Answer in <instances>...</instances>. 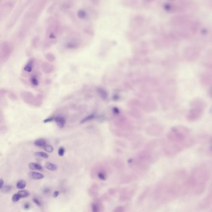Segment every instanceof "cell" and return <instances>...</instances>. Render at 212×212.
<instances>
[{"label": "cell", "instance_id": "1", "mask_svg": "<svg viewBox=\"0 0 212 212\" xmlns=\"http://www.w3.org/2000/svg\"><path fill=\"white\" fill-rule=\"evenodd\" d=\"M13 51L11 44L8 42H3L0 45V63L6 61Z\"/></svg>", "mask_w": 212, "mask_h": 212}, {"label": "cell", "instance_id": "2", "mask_svg": "<svg viewBox=\"0 0 212 212\" xmlns=\"http://www.w3.org/2000/svg\"><path fill=\"white\" fill-rule=\"evenodd\" d=\"M203 108L193 107L189 111L187 116V118L189 121H195L201 117L202 115Z\"/></svg>", "mask_w": 212, "mask_h": 212}, {"label": "cell", "instance_id": "3", "mask_svg": "<svg viewBox=\"0 0 212 212\" xmlns=\"http://www.w3.org/2000/svg\"><path fill=\"white\" fill-rule=\"evenodd\" d=\"M29 1H28L25 2L23 4L20 5L18 7V8L16 9L14 13H13V15L11 17V19H10V22L8 25V28H10L12 27V26L13 25H14V24H15V23L16 22V21L17 20L18 18L19 17V15H20L23 10L24 9L26 6L28 5V2Z\"/></svg>", "mask_w": 212, "mask_h": 212}, {"label": "cell", "instance_id": "4", "mask_svg": "<svg viewBox=\"0 0 212 212\" xmlns=\"http://www.w3.org/2000/svg\"><path fill=\"white\" fill-rule=\"evenodd\" d=\"M14 1H5L3 3L0 4V11L3 10V11H0V19L5 16H6V14H8L10 12V10L13 8L15 5Z\"/></svg>", "mask_w": 212, "mask_h": 212}, {"label": "cell", "instance_id": "5", "mask_svg": "<svg viewBox=\"0 0 212 212\" xmlns=\"http://www.w3.org/2000/svg\"><path fill=\"white\" fill-rule=\"evenodd\" d=\"M191 105L192 107H199L204 109L206 107V103L201 99H195L191 102Z\"/></svg>", "mask_w": 212, "mask_h": 212}, {"label": "cell", "instance_id": "6", "mask_svg": "<svg viewBox=\"0 0 212 212\" xmlns=\"http://www.w3.org/2000/svg\"><path fill=\"white\" fill-rule=\"evenodd\" d=\"M42 71L46 73H50L53 70V66L47 62L42 63Z\"/></svg>", "mask_w": 212, "mask_h": 212}, {"label": "cell", "instance_id": "7", "mask_svg": "<svg viewBox=\"0 0 212 212\" xmlns=\"http://www.w3.org/2000/svg\"><path fill=\"white\" fill-rule=\"evenodd\" d=\"M79 47V43H78V40H71L70 41H68L66 44V47L67 49H76L78 48Z\"/></svg>", "mask_w": 212, "mask_h": 212}, {"label": "cell", "instance_id": "8", "mask_svg": "<svg viewBox=\"0 0 212 212\" xmlns=\"http://www.w3.org/2000/svg\"><path fill=\"white\" fill-rule=\"evenodd\" d=\"M54 120L57 123V126L60 128H63L65 126L66 119L64 117L61 116H58L55 117Z\"/></svg>", "mask_w": 212, "mask_h": 212}, {"label": "cell", "instance_id": "9", "mask_svg": "<svg viewBox=\"0 0 212 212\" xmlns=\"http://www.w3.org/2000/svg\"><path fill=\"white\" fill-rule=\"evenodd\" d=\"M34 63V59L31 58L28 62V63H26V65H25V66L23 68V70H24V71H25L26 72L30 73L33 70Z\"/></svg>", "mask_w": 212, "mask_h": 212}, {"label": "cell", "instance_id": "10", "mask_svg": "<svg viewBox=\"0 0 212 212\" xmlns=\"http://www.w3.org/2000/svg\"><path fill=\"white\" fill-rule=\"evenodd\" d=\"M28 175L30 178L35 180L41 179L44 177V175L43 174L36 172H29Z\"/></svg>", "mask_w": 212, "mask_h": 212}, {"label": "cell", "instance_id": "11", "mask_svg": "<svg viewBox=\"0 0 212 212\" xmlns=\"http://www.w3.org/2000/svg\"><path fill=\"white\" fill-rule=\"evenodd\" d=\"M29 167L32 170H41L43 169L42 166L39 164L31 162L29 164Z\"/></svg>", "mask_w": 212, "mask_h": 212}, {"label": "cell", "instance_id": "12", "mask_svg": "<svg viewBox=\"0 0 212 212\" xmlns=\"http://www.w3.org/2000/svg\"><path fill=\"white\" fill-rule=\"evenodd\" d=\"M34 144L38 147H44L46 145V141L44 138H39L35 141Z\"/></svg>", "mask_w": 212, "mask_h": 212}, {"label": "cell", "instance_id": "13", "mask_svg": "<svg viewBox=\"0 0 212 212\" xmlns=\"http://www.w3.org/2000/svg\"><path fill=\"white\" fill-rule=\"evenodd\" d=\"M26 186V181L24 180H20L16 184L17 188L19 189H24Z\"/></svg>", "mask_w": 212, "mask_h": 212}, {"label": "cell", "instance_id": "14", "mask_svg": "<svg viewBox=\"0 0 212 212\" xmlns=\"http://www.w3.org/2000/svg\"><path fill=\"white\" fill-rule=\"evenodd\" d=\"M45 167L48 170L51 171H56L57 170V165L51 162L46 163L45 164Z\"/></svg>", "mask_w": 212, "mask_h": 212}, {"label": "cell", "instance_id": "15", "mask_svg": "<svg viewBox=\"0 0 212 212\" xmlns=\"http://www.w3.org/2000/svg\"><path fill=\"white\" fill-rule=\"evenodd\" d=\"M30 81L31 83L34 86H37L39 85V80L38 79L37 76H36V75L31 76L30 78Z\"/></svg>", "mask_w": 212, "mask_h": 212}, {"label": "cell", "instance_id": "16", "mask_svg": "<svg viewBox=\"0 0 212 212\" xmlns=\"http://www.w3.org/2000/svg\"><path fill=\"white\" fill-rule=\"evenodd\" d=\"M21 198H24L28 197L29 195V193L28 191L22 190L18 191V193Z\"/></svg>", "mask_w": 212, "mask_h": 212}, {"label": "cell", "instance_id": "17", "mask_svg": "<svg viewBox=\"0 0 212 212\" xmlns=\"http://www.w3.org/2000/svg\"><path fill=\"white\" fill-rule=\"evenodd\" d=\"M34 155L36 157H42L44 158H48L49 157V155L48 154H47L45 152H36L34 153Z\"/></svg>", "mask_w": 212, "mask_h": 212}, {"label": "cell", "instance_id": "18", "mask_svg": "<svg viewBox=\"0 0 212 212\" xmlns=\"http://www.w3.org/2000/svg\"><path fill=\"white\" fill-rule=\"evenodd\" d=\"M71 7V3H70L69 2H66L62 4L61 6V9L63 10H66L70 9Z\"/></svg>", "mask_w": 212, "mask_h": 212}, {"label": "cell", "instance_id": "19", "mask_svg": "<svg viewBox=\"0 0 212 212\" xmlns=\"http://www.w3.org/2000/svg\"><path fill=\"white\" fill-rule=\"evenodd\" d=\"M47 60L51 62H52L55 61L56 57L55 56L51 53H47L45 56Z\"/></svg>", "mask_w": 212, "mask_h": 212}, {"label": "cell", "instance_id": "20", "mask_svg": "<svg viewBox=\"0 0 212 212\" xmlns=\"http://www.w3.org/2000/svg\"><path fill=\"white\" fill-rule=\"evenodd\" d=\"M43 147L44 150L47 152L51 153L53 152V148L51 145L46 144Z\"/></svg>", "mask_w": 212, "mask_h": 212}, {"label": "cell", "instance_id": "21", "mask_svg": "<svg viewBox=\"0 0 212 212\" xmlns=\"http://www.w3.org/2000/svg\"><path fill=\"white\" fill-rule=\"evenodd\" d=\"M39 42V39L38 37H35L33 39L32 44L34 47H37L38 46Z\"/></svg>", "mask_w": 212, "mask_h": 212}, {"label": "cell", "instance_id": "22", "mask_svg": "<svg viewBox=\"0 0 212 212\" xmlns=\"http://www.w3.org/2000/svg\"><path fill=\"white\" fill-rule=\"evenodd\" d=\"M77 16L80 19H83L85 17V12L82 10H79L77 12Z\"/></svg>", "mask_w": 212, "mask_h": 212}, {"label": "cell", "instance_id": "23", "mask_svg": "<svg viewBox=\"0 0 212 212\" xmlns=\"http://www.w3.org/2000/svg\"><path fill=\"white\" fill-rule=\"evenodd\" d=\"M2 191L4 193H8L12 189V186L10 185H6L2 188Z\"/></svg>", "mask_w": 212, "mask_h": 212}, {"label": "cell", "instance_id": "24", "mask_svg": "<svg viewBox=\"0 0 212 212\" xmlns=\"http://www.w3.org/2000/svg\"><path fill=\"white\" fill-rule=\"evenodd\" d=\"M20 198H21L19 196V195L18 194V193L13 195V197H12V201L14 202H18V201H19Z\"/></svg>", "mask_w": 212, "mask_h": 212}, {"label": "cell", "instance_id": "25", "mask_svg": "<svg viewBox=\"0 0 212 212\" xmlns=\"http://www.w3.org/2000/svg\"><path fill=\"white\" fill-rule=\"evenodd\" d=\"M93 117H94V115H90V116H88V117H86L85 118H83L82 120H81L80 123H84L85 122H87L88 121L92 119L93 118Z\"/></svg>", "mask_w": 212, "mask_h": 212}, {"label": "cell", "instance_id": "26", "mask_svg": "<svg viewBox=\"0 0 212 212\" xmlns=\"http://www.w3.org/2000/svg\"><path fill=\"white\" fill-rule=\"evenodd\" d=\"M92 212H99V207L97 205L94 203L92 206Z\"/></svg>", "mask_w": 212, "mask_h": 212}, {"label": "cell", "instance_id": "27", "mask_svg": "<svg viewBox=\"0 0 212 212\" xmlns=\"http://www.w3.org/2000/svg\"><path fill=\"white\" fill-rule=\"evenodd\" d=\"M65 153V149L63 147H61L59 148L58 151V154L60 156H63Z\"/></svg>", "mask_w": 212, "mask_h": 212}, {"label": "cell", "instance_id": "28", "mask_svg": "<svg viewBox=\"0 0 212 212\" xmlns=\"http://www.w3.org/2000/svg\"><path fill=\"white\" fill-rule=\"evenodd\" d=\"M33 202L35 203L36 205H37V206H41L42 205V203L40 202V201L39 200V199L36 198H34L33 199Z\"/></svg>", "mask_w": 212, "mask_h": 212}, {"label": "cell", "instance_id": "29", "mask_svg": "<svg viewBox=\"0 0 212 212\" xmlns=\"http://www.w3.org/2000/svg\"><path fill=\"white\" fill-rule=\"evenodd\" d=\"M123 211H124V208L123 207L119 206L115 209L114 212H123Z\"/></svg>", "mask_w": 212, "mask_h": 212}, {"label": "cell", "instance_id": "30", "mask_svg": "<svg viewBox=\"0 0 212 212\" xmlns=\"http://www.w3.org/2000/svg\"><path fill=\"white\" fill-rule=\"evenodd\" d=\"M53 120H54V118L53 117H50L48 118L45 119V120H44L43 121V122H44V123H48V122H52Z\"/></svg>", "mask_w": 212, "mask_h": 212}, {"label": "cell", "instance_id": "31", "mask_svg": "<svg viewBox=\"0 0 212 212\" xmlns=\"http://www.w3.org/2000/svg\"><path fill=\"white\" fill-rule=\"evenodd\" d=\"M98 176V177L100 179L102 180H104L105 179V176H104L103 174L102 173H99Z\"/></svg>", "mask_w": 212, "mask_h": 212}, {"label": "cell", "instance_id": "32", "mask_svg": "<svg viewBox=\"0 0 212 212\" xmlns=\"http://www.w3.org/2000/svg\"><path fill=\"white\" fill-rule=\"evenodd\" d=\"M50 191V190L48 188H44L43 190V193H45V194H47L48 193H49Z\"/></svg>", "mask_w": 212, "mask_h": 212}, {"label": "cell", "instance_id": "33", "mask_svg": "<svg viewBox=\"0 0 212 212\" xmlns=\"http://www.w3.org/2000/svg\"><path fill=\"white\" fill-rule=\"evenodd\" d=\"M30 207V205L28 203H26L25 204H24V207L25 210H28V209H29Z\"/></svg>", "mask_w": 212, "mask_h": 212}, {"label": "cell", "instance_id": "34", "mask_svg": "<svg viewBox=\"0 0 212 212\" xmlns=\"http://www.w3.org/2000/svg\"><path fill=\"white\" fill-rule=\"evenodd\" d=\"M59 193V192L58 191H54L53 194V197L54 198H57L58 196Z\"/></svg>", "mask_w": 212, "mask_h": 212}, {"label": "cell", "instance_id": "35", "mask_svg": "<svg viewBox=\"0 0 212 212\" xmlns=\"http://www.w3.org/2000/svg\"><path fill=\"white\" fill-rule=\"evenodd\" d=\"M0 188L1 189L3 187V184H4V181H3V180L1 179H0Z\"/></svg>", "mask_w": 212, "mask_h": 212}, {"label": "cell", "instance_id": "36", "mask_svg": "<svg viewBox=\"0 0 212 212\" xmlns=\"http://www.w3.org/2000/svg\"><path fill=\"white\" fill-rule=\"evenodd\" d=\"M209 94L211 96V97H212V88L210 90V92H209Z\"/></svg>", "mask_w": 212, "mask_h": 212}, {"label": "cell", "instance_id": "37", "mask_svg": "<svg viewBox=\"0 0 212 212\" xmlns=\"http://www.w3.org/2000/svg\"><path fill=\"white\" fill-rule=\"evenodd\" d=\"M211 150L212 151V146L211 147Z\"/></svg>", "mask_w": 212, "mask_h": 212}, {"label": "cell", "instance_id": "38", "mask_svg": "<svg viewBox=\"0 0 212 212\" xmlns=\"http://www.w3.org/2000/svg\"><path fill=\"white\" fill-rule=\"evenodd\" d=\"M211 111H212V109H211Z\"/></svg>", "mask_w": 212, "mask_h": 212}]
</instances>
